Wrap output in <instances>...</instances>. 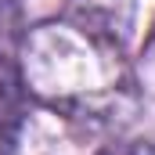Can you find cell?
Listing matches in <instances>:
<instances>
[{
  "instance_id": "obj_1",
  "label": "cell",
  "mask_w": 155,
  "mask_h": 155,
  "mask_svg": "<svg viewBox=\"0 0 155 155\" xmlns=\"http://www.w3.org/2000/svg\"><path fill=\"white\" fill-rule=\"evenodd\" d=\"M22 83L58 116L112 123L134 108V72L123 43L94 36L69 18L40 22L22 40Z\"/></svg>"
},
{
  "instance_id": "obj_2",
  "label": "cell",
  "mask_w": 155,
  "mask_h": 155,
  "mask_svg": "<svg viewBox=\"0 0 155 155\" xmlns=\"http://www.w3.org/2000/svg\"><path fill=\"white\" fill-rule=\"evenodd\" d=\"M65 18L94 36L126 47L134 29V0H65Z\"/></svg>"
},
{
  "instance_id": "obj_4",
  "label": "cell",
  "mask_w": 155,
  "mask_h": 155,
  "mask_svg": "<svg viewBox=\"0 0 155 155\" xmlns=\"http://www.w3.org/2000/svg\"><path fill=\"white\" fill-rule=\"evenodd\" d=\"M108 155H126V152H108Z\"/></svg>"
},
{
  "instance_id": "obj_3",
  "label": "cell",
  "mask_w": 155,
  "mask_h": 155,
  "mask_svg": "<svg viewBox=\"0 0 155 155\" xmlns=\"http://www.w3.org/2000/svg\"><path fill=\"white\" fill-rule=\"evenodd\" d=\"M25 83H22V72L18 65L0 54V155H7L15 148L18 134H22V123H25Z\"/></svg>"
}]
</instances>
